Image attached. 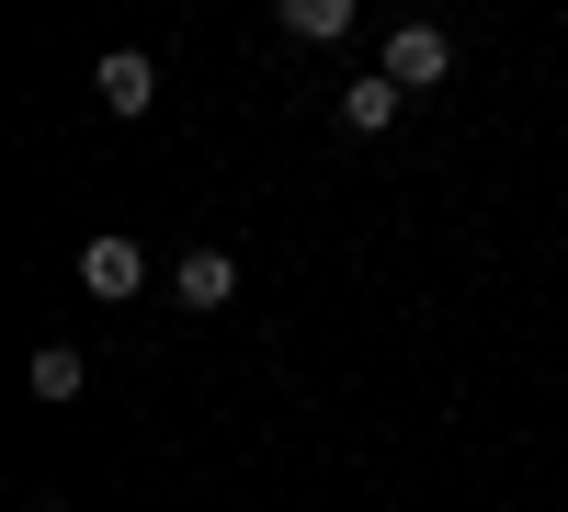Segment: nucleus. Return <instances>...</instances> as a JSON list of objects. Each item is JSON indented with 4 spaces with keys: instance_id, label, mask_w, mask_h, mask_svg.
<instances>
[{
    "instance_id": "obj_1",
    "label": "nucleus",
    "mask_w": 568,
    "mask_h": 512,
    "mask_svg": "<svg viewBox=\"0 0 568 512\" xmlns=\"http://www.w3.org/2000/svg\"><path fill=\"white\" fill-rule=\"evenodd\" d=\"M387 80H398V91H433V80H455V46H444L433 23H398V34H387Z\"/></svg>"
},
{
    "instance_id": "obj_2",
    "label": "nucleus",
    "mask_w": 568,
    "mask_h": 512,
    "mask_svg": "<svg viewBox=\"0 0 568 512\" xmlns=\"http://www.w3.org/2000/svg\"><path fill=\"white\" fill-rule=\"evenodd\" d=\"M80 285H91V297H136V285H149V251H136L125 228H103V240L80 251Z\"/></svg>"
},
{
    "instance_id": "obj_3",
    "label": "nucleus",
    "mask_w": 568,
    "mask_h": 512,
    "mask_svg": "<svg viewBox=\"0 0 568 512\" xmlns=\"http://www.w3.org/2000/svg\"><path fill=\"white\" fill-rule=\"evenodd\" d=\"M91 91H103L114 114H149V103H160V69H149V46H114V58L91 69Z\"/></svg>"
},
{
    "instance_id": "obj_4",
    "label": "nucleus",
    "mask_w": 568,
    "mask_h": 512,
    "mask_svg": "<svg viewBox=\"0 0 568 512\" xmlns=\"http://www.w3.org/2000/svg\"><path fill=\"white\" fill-rule=\"evenodd\" d=\"M171 297L182 308H227V297H240V262H227V251H182L171 262Z\"/></svg>"
},
{
    "instance_id": "obj_5",
    "label": "nucleus",
    "mask_w": 568,
    "mask_h": 512,
    "mask_svg": "<svg viewBox=\"0 0 568 512\" xmlns=\"http://www.w3.org/2000/svg\"><path fill=\"white\" fill-rule=\"evenodd\" d=\"M398 103H409V91H398L387 69H375V80H342V126H353V137H387V126H398Z\"/></svg>"
},
{
    "instance_id": "obj_6",
    "label": "nucleus",
    "mask_w": 568,
    "mask_h": 512,
    "mask_svg": "<svg viewBox=\"0 0 568 512\" xmlns=\"http://www.w3.org/2000/svg\"><path fill=\"white\" fill-rule=\"evenodd\" d=\"M80 377H91V353H69V342H45V353L23 364V388H34V399H80Z\"/></svg>"
},
{
    "instance_id": "obj_7",
    "label": "nucleus",
    "mask_w": 568,
    "mask_h": 512,
    "mask_svg": "<svg viewBox=\"0 0 568 512\" xmlns=\"http://www.w3.org/2000/svg\"><path fill=\"white\" fill-rule=\"evenodd\" d=\"M353 12H364V0H284V34L329 46V34H353Z\"/></svg>"
}]
</instances>
